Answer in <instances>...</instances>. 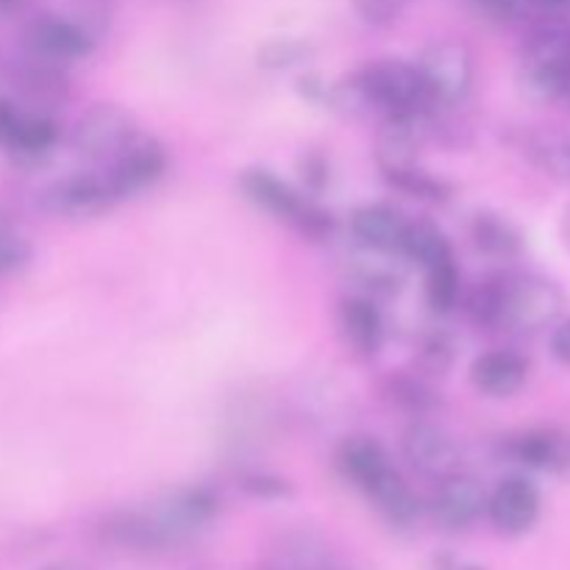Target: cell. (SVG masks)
<instances>
[{"instance_id":"35","label":"cell","mask_w":570,"mask_h":570,"mask_svg":"<svg viewBox=\"0 0 570 570\" xmlns=\"http://www.w3.org/2000/svg\"><path fill=\"white\" fill-rule=\"evenodd\" d=\"M482 14H488L495 22H512L523 14L527 0H476Z\"/></svg>"},{"instance_id":"20","label":"cell","mask_w":570,"mask_h":570,"mask_svg":"<svg viewBox=\"0 0 570 570\" xmlns=\"http://www.w3.org/2000/svg\"><path fill=\"white\" fill-rule=\"evenodd\" d=\"M390 462V454L384 445L373 438H348L337 451V468L356 490H365L373 479L382 476Z\"/></svg>"},{"instance_id":"3","label":"cell","mask_w":570,"mask_h":570,"mask_svg":"<svg viewBox=\"0 0 570 570\" xmlns=\"http://www.w3.org/2000/svg\"><path fill=\"white\" fill-rule=\"evenodd\" d=\"M426 87L432 109H460L473 89L476 65L473 53L460 39H434L415 61Z\"/></svg>"},{"instance_id":"28","label":"cell","mask_w":570,"mask_h":570,"mask_svg":"<svg viewBox=\"0 0 570 570\" xmlns=\"http://www.w3.org/2000/svg\"><path fill=\"white\" fill-rule=\"evenodd\" d=\"M371 259L360 262L356 265V282L360 287L365 289L367 298H376V295H395L404 284V276H401L399 267L393 262H382V259H373V250H367Z\"/></svg>"},{"instance_id":"44","label":"cell","mask_w":570,"mask_h":570,"mask_svg":"<svg viewBox=\"0 0 570 570\" xmlns=\"http://www.w3.org/2000/svg\"><path fill=\"white\" fill-rule=\"evenodd\" d=\"M568 237H570V228H568Z\"/></svg>"},{"instance_id":"32","label":"cell","mask_w":570,"mask_h":570,"mask_svg":"<svg viewBox=\"0 0 570 570\" xmlns=\"http://www.w3.org/2000/svg\"><path fill=\"white\" fill-rule=\"evenodd\" d=\"M239 488H243L248 495H254V499H265V501L287 499V495L293 493L289 482H284L282 476H276V473H259V471L245 473V476L239 479Z\"/></svg>"},{"instance_id":"6","label":"cell","mask_w":570,"mask_h":570,"mask_svg":"<svg viewBox=\"0 0 570 570\" xmlns=\"http://www.w3.org/2000/svg\"><path fill=\"white\" fill-rule=\"evenodd\" d=\"M401 454L410 462L412 471L432 479V482H440V479L462 471V449L456 438L449 429L438 426V423L426 421V417H415L404 429V434H401Z\"/></svg>"},{"instance_id":"42","label":"cell","mask_w":570,"mask_h":570,"mask_svg":"<svg viewBox=\"0 0 570 570\" xmlns=\"http://www.w3.org/2000/svg\"><path fill=\"white\" fill-rule=\"evenodd\" d=\"M566 170L570 173V142L566 145Z\"/></svg>"},{"instance_id":"43","label":"cell","mask_w":570,"mask_h":570,"mask_svg":"<svg viewBox=\"0 0 570 570\" xmlns=\"http://www.w3.org/2000/svg\"><path fill=\"white\" fill-rule=\"evenodd\" d=\"M262 570H271V568H262Z\"/></svg>"},{"instance_id":"13","label":"cell","mask_w":570,"mask_h":570,"mask_svg":"<svg viewBox=\"0 0 570 570\" xmlns=\"http://www.w3.org/2000/svg\"><path fill=\"white\" fill-rule=\"evenodd\" d=\"M429 137V111L426 115L387 117L376 134V165L382 176L410 170L417 165L423 142Z\"/></svg>"},{"instance_id":"19","label":"cell","mask_w":570,"mask_h":570,"mask_svg":"<svg viewBox=\"0 0 570 570\" xmlns=\"http://www.w3.org/2000/svg\"><path fill=\"white\" fill-rule=\"evenodd\" d=\"M362 493L367 495V501H371L393 527L410 529L421 521L423 504L417 501L415 490L406 484V479L395 471V465H390L387 471H384L376 482L367 484Z\"/></svg>"},{"instance_id":"12","label":"cell","mask_w":570,"mask_h":570,"mask_svg":"<svg viewBox=\"0 0 570 570\" xmlns=\"http://www.w3.org/2000/svg\"><path fill=\"white\" fill-rule=\"evenodd\" d=\"M115 195H111L106 176H95V173H76L61 181H53L42 193L45 212L56 217H67V220H89L115 206Z\"/></svg>"},{"instance_id":"30","label":"cell","mask_w":570,"mask_h":570,"mask_svg":"<svg viewBox=\"0 0 570 570\" xmlns=\"http://www.w3.org/2000/svg\"><path fill=\"white\" fill-rule=\"evenodd\" d=\"M351 3H354V11L362 22L373 28H387L404 14L410 0H351Z\"/></svg>"},{"instance_id":"31","label":"cell","mask_w":570,"mask_h":570,"mask_svg":"<svg viewBox=\"0 0 570 570\" xmlns=\"http://www.w3.org/2000/svg\"><path fill=\"white\" fill-rule=\"evenodd\" d=\"M28 259H31V245L11 228L0 226V276L22 271Z\"/></svg>"},{"instance_id":"8","label":"cell","mask_w":570,"mask_h":570,"mask_svg":"<svg viewBox=\"0 0 570 570\" xmlns=\"http://www.w3.org/2000/svg\"><path fill=\"white\" fill-rule=\"evenodd\" d=\"M543 512V495L529 476H507L488 493L484 515L504 538H521L532 532Z\"/></svg>"},{"instance_id":"16","label":"cell","mask_w":570,"mask_h":570,"mask_svg":"<svg viewBox=\"0 0 570 570\" xmlns=\"http://www.w3.org/2000/svg\"><path fill=\"white\" fill-rule=\"evenodd\" d=\"M529 373L532 365L521 351L493 348L473 360L471 382L488 399H512L527 387Z\"/></svg>"},{"instance_id":"1","label":"cell","mask_w":570,"mask_h":570,"mask_svg":"<svg viewBox=\"0 0 570 570\" xmlns=\"http://www.w3.org/2000/svg\"><path fill=\"white\" fill-rule=\"evenodd\" d=\"M570 70V22L549 17L527 33L518 56V89L532 104H560Z\"/></svg>"},{"instance_id":"37","label":"cell","mask_w":570,"mask_h":570,"mask_svg":"<svg viewBox=\"0 0 570 570\" xmlns=\"http://www.w3.org/2000/svg\"><path fill=\"white\" fill-rule=\"evenodd\" d=\"M22 115V106L14 100H0V148H9V139L14 134L17 120Z\"/></svg>"},{"instance_id":"9","label":"cell","mask_w":570,"mask_h":570,"mask_svg":"<svg viewBox=\"0 0 570 570\" xmlns=\"http://www.w3.org/2000/svg\"><path fill=\"white\" fill-rule=\"evenodd\" d=\"M434 484L438 488L429 499V515L445 532H465L488 510V490L471 473L456 471Z\"/></svg>"},{"instance_id":"14","label":"cell","mask_w":570,"mask_h":570,"mask_svg":"<svg viewBox=\"0 0 570 570\" xmlns=\"http://www.w3.org/2000/svg\"><path fill=\"white\" fill-rule=\"evenodd\" d=\"M501 449L507 460L529 471L570 473V432H562V429H527V432L510 434Z\"/></svg>"},{"instance_id":"39","label":"cell","mask_w":570,"mask_h":570,"mask_svg":"<svg viewBox=\"0 0 570 570\" xmlns=\"http://www.w3.org/2000/svg\"><path fill=\"white\" fill-rule=\"evenodd\" d=\"M527 3L538 6V9L549 11V14H560V11H570V0H527Z\"/></svg>"},{"instance_id":"15","label":"cell","mask_w":570,"mask_h":570,"mask_svg":"<svg viewBox=\"0 0 570 570\" xmlns=\"http://www.w3.org/2000/svg\"><path fill=\"white\" fill-rule=\"evenodd\" d=\"M14 89L22 109L50 117L70 98V83H67V76L61 72V67L37 59V56H31V59L17 67Z\"/></svg>"},{"instance_id":"11","label":"cell","mask_w":570,"mask_h":570,"mask_svg":"<svg viewBox=\"0 0 570 570\" xmlns=\"http://www.w3.org/2000/svg\"><path fill=\"white\" fill-rule=\"evenodd\" d=\"M26 45L31 56L50 61V65H72L95 50V33L83 22L67 20V17L45 14L28 26Z\"/></svg>"},{"instance_id":"5","label":"cell","mask_w":570,"mask_h":570,"mask_svg":"<svg viewBox=\"0 0 570 570\" xmlns=\"http://www.w3.org/2000/svg\"><path fill=\"white\" fill-rule=\"evenodd\" d=\"M139 137L137 120L120 104H95L72 128L70 145L76 154L92 161H111Z\"/></svg>"},{"instance_id":"2","label":"cell","mask_w":570,"mask_h":570,"mask_svg":"<svg viewBox=\"0 0 570 570\" xmlns=\"http://www.w3.org/2000/svg\"><path fill=\"white\" fill-rule=\"evenodd\" d=\"M239 189H243L245 200H250L256 209L271 215L273 220L287 223V226H293L298 234L309 237L312 243H323V239L334 232L332 212L317 206L315 200L304 198L298 189L289 187V184L284 181V178H278L276 173L262 170V167L243 170V176H239Z\"/></svg>"},{"instance_id":"26","label":"cell","mask_w":570,"mask_h":570,"mask_svg":"<svg viewBox=\"0 0 570 570\" xmlns=\"http://www.w3.org/2000/svg\"><path fill=\"white\" fill-rule=\"evenodd\" d=\"M384 178H387L390 187L401 189V193H406L410 198L426 200V204H445V200L451 198V184L443 181V178L432 176L429 170H423L421 165L410 167V170L393 173V176H384Z\"/></svg>"},{"instance_id":"38","label":"cell","mask_w":570,"mask_h":570,"mask_svg":"<svg viewBox=\"0 0 570 570\" xmlns=\"http://www.w3.org/2000/svg\"><path fill=\"white\" fill-rule=\"evenodd\" d=\"M434 570H484V568L476 566V562L465 560V557L443 551V554L434 557Z\"/></svg>"},{"instance_id":"40","label":"cell","mask_w":570,"mask_h":570,"mask_svg":"<svg viewBox=\"0 0 570 570\" xmlns=\"http://www.w3.org/2000/svg\"><path fill=\"white\" fill-rule=\"evenodd\" d=\"M560 104H568V106H570V70H568V76H566V83H562V98H560Z\"/></svg>"},{"instance_id":"4","label":"cell","mask_w":570,"mask_h":570,"mask_svg":"<svg viewBox=\"0 0 570 570\" xmlns=\"http://www.w3.org/2000/svg\"><path fill=\"white\" fill-rule=\"evenodd\" d=\"M566 309V295L551 278L538 273H504V306L501 328L507 332L534 334L560 321Z\"/></svg>"},{"instance_id":"22","label":"cell","mask_w":570,"mask_h":570,"mask_svg":"<svg viewBox=\"0 0 570 570\" xmlns=\"http://www.w3.org/2000/svg\"><path fill=\"white\" fill-rule=\"evenodd\" d=\"M384 399L393 406H399L401 412L412 417H429L432 412L440 410V395L432 384L426 382V376L421 373H399V376H390L384 382Z\"/></svg>"},{"instance_id":"41","label":"cell","mask_w":570,"mask_h":570,"mask_svg":"<svg viewBox=\"0 0 570 570\" xmlns=\"http://www.w3.org/2000/svg\"><path fill=\"white\" fill-rule=\"evenodd\" d=\"M20 0H0V9H11V6H17Z\"/></svg>"},{"instance_id":"10","label":"cell","mask_w":570,"mask_h":570,"mask_svg":"<svg viewBox=\"0 0 570 570\" xmlns=\"http://www.w3.org/2000/svg\"><path fill=\"white\" fill-rule=\"evenodd\" d=\"M167 170V148L154 137L139 134L117 159H111V167L104 173L109 181L115 200L134 198L142 195L145 189L154 187Z\"/></svg>"},{"instance_id":"24","label":"cell","mask_w":570,"mask_h":570,"mask_svg":"<svg viewBox=\"0 0 570 570\" xmlns=\"http://www.w3.org/2000/svg\"><path fill=\"white\" fill-rule=\"evenodd\" d=\"M59 142V126L50 115H37V111L22 109L20 120H17L14 134L9 139V150L20 156H37L53 150V145Z\"/></svg>"},{"instance_id":"36","label":"cell","mask_w":570,"mask_h":570,"mask_svg":"<svg viewBox=\"0 0 570 570\" xmlns=\"http://www.w3.org/2000/svg\"><path fill=\"white\" fill-rule=\"evenodd\" d=\"M549 348H551V356H554L557 362H562V365L570 367V317L554 323Z\"/></svg>"},{"instance_id":"33","label":"cell","mask_w":570,"mask_h":570,"mask_svg":"<svg viewBox=\"0 0 570 570\" xmlns=\"http://www.w3.org/2000/svg\"><path fill=\"white\" fill-rule=\"evenodd\" d=\"M306 53H309V48H306L304 42H295V39H276V42H271L259 53V65L271 67V70H284V67L298 65Z\"/></svg>"},{"instance_id":"17","label":"cell","mask_w":570,"mask_h":570,"mask_svg":"<svg viewBox=\"0 0 570 570\" xmlns=\"http://www.w3.org/2000/svg\"><path fill=\"white\" fill-rule=\"evenodd\" d=\"M337 328L348 351L360 356H373L384 343V317L376 301L367 295H351L340 301Z\"/></svg>"},{"instance_id":"18","label":"cell","mask_w":570,"mask_h":570,"mask_svg":"<svg viewBox=\"0 0 570 570\" xmlns=\"http://www.w3.org/2000/svg\"><path fill=\"white\" fill-rule=\"evenodd\" d=\"M406 215L390 204H365L351 215V234L365 250L401 254L406 232Z\"/></svg>"},{"instance_id":"7","label":"cell","mask_w":570,"mask_h":570,"mask_svg":"<svg viewBox=\"0 0 570 570\" xmlns=\"http://www.w3.org/2000/svg\"><path fill=\"white\" fill-rule=\"evenodd\" d=\"M150 515L156 518L170 546H178L204 532L220 515V495L206 484H189V488L173 490L159 504L150 507Z\"/></svg>"},{"instance_id":"34","label":"cell","mask_w":570,"mask_h":570,"mask_svg":"<svg viewBox=\"0 0 570 570\" xmlns=\"http://www.w3.org/2000/svg\"><path fill=\"white\" fill-rule=\"evenodd\" d=\"M298 170L312 193H321L328 184V176H332V173H328V159L323 154H317V150H306V154L301 156Z\"/></svg>"},{"instance_id":"21","label":"cell","mask_w":570,"mask_h":570,"mask_svg":"<svg viewBox=\"0 0 570 570\" xmlns=\"http://www.w3.org/2000/svg\"><path fill=\"white\" fill-rule=\"evenodd\" d=\"M471 243L484 256H493V259H515L523 250V234L504 215L479 212L471 220Z\"/></svg>"},{"instance_id":"23","label":"cell","mask_w":570,"mask_h":570,"mask_svg":"<svg viewBox=\"0 0 570 570\" xmlns=\"http://www.w3.org/2000/svg\"><path fill=\"white\" fill-rule=\"evenodd\" d=\"M401 256L421 267H434L440 262L454 259L449 237L429 220H410L406 223L404 239H401Z\"/></svg>"},{"instance_id":"29","label":"cell","mask_w":570,"mask_h":570,"mask_svg":"<svg viewBox=\"0 0 570 570\" xmlns=\"http://www.w3.org/2000/svg\"><path fill=\"white\" fill-rule=\"evenodd\" d=\"M456 360L454 340L445 332H432L421 340L417 345V367L421 376H445Z\"/></svg>"},{"instance_id":"27","label":"cell","mask_w":570,"mask_h":570,"mask_svg":"<svg viewBox=\"0 0 570 570\" xmlns=\"http://www.w3.org/2000/svg\"><path fill=\"white\" fill-rule=\"evenodd\" d=\"M426 298H429V306H432L434 312H440V315H449L454 306H460L462 278H460V267H456L454 259L429 267Z\"/></svg>"},{"instance_id":"25","label":"cell","mask_w":570,"mask_h":570,"mask_svg":"<svg viewBox=\"0 0 570 570\" xmlns=\"http://www.w3.org/2000/svg\"><path fill=\"white\" fill-rule=\"evenodd\" d=\"M501 306H504V273L482 278L465 298L468 317L479 328H501Z\"/></svg>"}]
</instances>
